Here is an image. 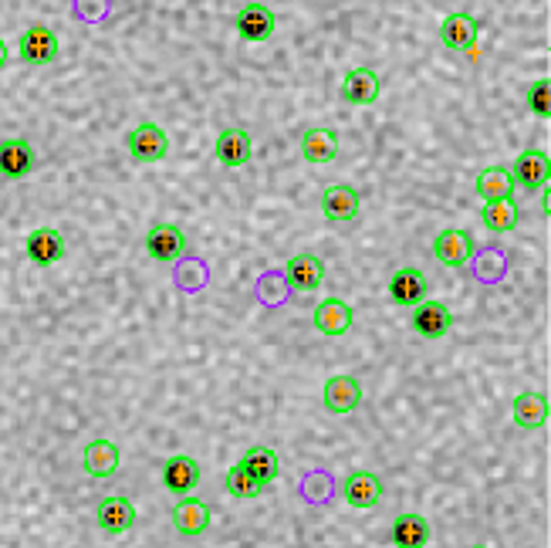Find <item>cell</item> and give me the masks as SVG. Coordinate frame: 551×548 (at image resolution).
<instances>
[{"mask_svg":"<svg viewBox=\"0 0 551 548\" xmlns=\"http://www.w3.org/2000/svg\"><path fill=\"white\" fill-rule=\"evenodd\" d=\"M126 146L136 163H159V159H166V153H170V136L156 122H139L126 136Z\"/></svg>","mask_w":551,"mask_h":548,"instance_id":"obj_1","label":"cell"},{"mask_svg":"<svg viewBox=\"0 0 551 548\" xmlns=\"http://www.w3.org/2000/svg\"><path fill=\"white\" fill-rule=\"evenodd\" d=\"M433 258L447 268H464V264L474 258V237H470L464 227H443V231L433 237Z\"/></svg>","mask_w":551,"mask_h":548,"instance_id":"obj_2","label":"cell"},{"mask_svg":"<svg viewBox=\"0 0 551 548\" xmlns=\"http://www.w3.org/2000/svg\"><path fill=\"white\" fill-rule=\"evenodd\" d=\"M17 55H21L24 65H48V61L58 58V34L44 28V24H34L17 41Z\"/></svg>","mask_w":551,"mask_h":548,"instance_id":"obj_3","label":"cell"},{"mask_svg":"<svg viewBox=\"0 0 551 548\" xmlns=\"http://www.w3.org/2000/svg\"><path fill=\"white\" fill-rule=\"evenodd\" d=\"M426 291H430V281L420 268H396L389 274V298L396 305H406V308H416L420 302H426Z\"/></svg>","mask_w":551,"mask_h":548,"instance_id":"obj_4","label":"cell"},{"mask_svg":"<svg viewBox=\"0 0 551 548\" xmlns=\"http://www.w3.org/2000/svg\"><path fill=\"white\" fill-rule=\"evenodd\" d=\"M146 254L153 261L173 264L186 254V234L176 224H156L146 234Z\"/></svg>","mask_w":551,"mask_h":548,"instance_id":"obj_5","label":"cell"},{"mask_svg":"<svg viewBox=\"0 0 551 548\" xmlns=\"http://www.w3.org/2000/svg\"><path fill=\"white\" fill-rule=\"evenodd\" d=\"M511 180L521 183L524 190H545L548 180H551V159L548 153H541V149H524L518 156V163H514L511 170Z\"/></svg>","mask_w":551,"mask_h":548,"instance_id":"obj_6","label":"cell"},{"mask_svg":"<svg viewBox=\"0 0 551 548\" xmlns=\"http://www.w3.org/2000/svg\"><path fill=\"white\" fill-rule=\"evenodd\" d=\"M410 325H413L416 335H423V339H443L453 325V315L443 302H430V298H426V302L413 308Z\"/></svg>","mask_w":551,"mask_h":548,"instance_id":"obj_7","label":"cell"},{"mask_svg":"<svg viewBox=\"0 0 551 548\" xmlns=\"http://www.w3.org/2000/svg\"><path fill=\"white\" fill-rule=\"evenodd\" d=\"M274 28H278V17H274L268 4H244L241 11H237V31H241L244 41L251 44L268 41Z\"/></svg>","mask_w":551,"mask_h":548,"instance_id":"obj_8","label":"cell"},{"mask_svg":"<svg viewBox=\"0 0 551 548\" xmlns=\"http://www.w3.org/2000/svg\"><path fill=\"white\" fill-rule=\"evenodd\" d=\"M342 498L349 508H376L382 501V481L372 471H352L342 481Z\"/></svg>","mask_w":551,"mask_h":548,"instance_id":"obj_9","label":"cell"},{"mask_svg":"<svg viewBox=\"0 0 551 548\" xmlns=\"http://www.w3.org/2000/svg\"><path fill=\"white\" fill-rule=\"evenodd\" d=\"M301 156L315 166H325V163H335L339 159V132L328 129V126H315L301 136Z\"/></svg>","mask_w":551,"mask_h":548,"instance_id":"obj_10","label":"cell"},{"mask_svg":"<svg viewBox=\"0 0 551 548\" xmlns=\"http://www.w3.org/2000/svg\"><path fill=\"white\" fill-rule=\"evenodd\" d=\"M28 258L38 264V268H51L65 258V237H61L55 227H34L28 234Z\"/></svg>","mask_w":551,"mask_h":548,"instance_id":"obj_11","label":"cell"},{"mask_svg":"<svg viewBox=\"0 0 551 548\" xmlns=\"http://www.w3.org/2000/svg\"><path fill=\"white\" fill-rule=\"evenodd\" d=\"M362 210V200H359V190L355 187H328L325 197H322V214L332 220V224H349V220L359 217Z\"/></svg>","mask_w":551,"mask_h":548,"instance_id":"obj_12","label":"cell"},{"mask_svg":"<svg viewBox=\"0 0 551 548\" xmlns=\"http://www.w3.org/2000/svg\"><path fill=\"white\" fill-rule=\"evenodd\" d=\"M440 41L447 51H474L477 44V17L474 14H450L440 24Z\"/></svg>","mask_w":551,"mask_h":548,"instance_id":"obj_13","label":"cell"},{"mask_svg":"<svg viewBox=\"0 0 551 548\" xmlns=\"http://www.w3.org/2000/svg\"><path fill=\"white\" fill-rule=\"evenodd\" d=\"M34 170V149L28 139H4L0 143V176L24 180Z\"/></svg>","mask_w":551,"mask_h":548,"instance_id":"obj_14","label":"cell"},{"mask_svg":"<svg viewBox=\"0 0 551 548\" xmlns=\"http://www.w3.org/2000/svg\"><path fill=\"white\" fill-rule=\"evenodd\" d=\"M325 278V264L315 254H295L288 264H284V281H288L295 291H315Z\"/></svg>","mask_w":551,"mask_h":548,"instance_id":"obj_15","label":"cell"},{"mask_svg":"<svg viewBox=\"0 0 551 548\" xmlns=\"http://www.w3.org/2000/svg\"><path fill=\"white\" fill-rule=\"evenodd\" d=\"M311 325L322 335H345L352 329V308L345 305L342 298H325V302L315 305Z\"/></svg>","mask_w":551,"mask_h":548,"instance_id":"obj_16","label":"cell"},{"mask_svg":"<svg viewBox=\"0 0 551 548\" xmlns=\"http://www.w3.org/2000/svg\"><path fill=\"white\" fill-rule=\"evenodd\" d=\"M95 521L105 535H122L136 525V505L129 498H105L95 511Z\"/></svg>","mask_w":551,"mask_h":548,"instance_id":"obj_17","label":"cell"},{"mask_svg":"<svg viewBox=\"0 0 551 548\" xmlns=\"http://www.w3.org/2000/svg\"><path fill=\"white\" fill-rule=\"evenodd\" d=\"M82 467L88 477H112L119 471V447L105 437L92 440V444H85L82 450Z\"/></svg>","mask_w":551,"mask_h":548,"instance_id":"obj_18","label":"cell"},{"mask_svg":"<svg viewBox=\"0 0 551 548\" xmlns=\"http://www.w3.org/2000/svg\"><path fill=\"white\" fill-rule=\"evenodd\" d=\"M362 403V383L355 376H332L325 383V410L352 413Z\"/></svg>","mask_w":551,"mask_h":548,"instance_id":"obj_19","label":"cell"},{"mask_svg":"<svg viewBox=\"0 0 551 548\" xmlns=\"http://www.w3.org/2000/svg\"><path fill=\"white\" fill-rule=\"evenodd\" d=\"M514 423L521 430H541L548 423V396L538 390H524L514 396Z\"/></svg>","mask_w":551,"mask_h":548,"instance_id":"obj_20","label":"cell"},{"mask_svg":"<svg viewBox=\"0 0 551 548\" xmlns=\"http://www.w3.org/2000/svg\"><path fill=\"white\" fill-rule=\"evenodd\" d=\"M342 99L349 105H372L379 99V75L372 68H352L342 78Z\"/></svg>","mask_w":551,"mask_h":548,"instance_id":"obj_21","label":"cell"},{"mask_svg":"<svg viewBox=\"0 0 551 548\" xmlns=\"http://www.w3.org/2000/svg\"><path fill=\"white\" fill-rule=\"evenodd\" d=\"M173 525L183 538H200L210 528V508L197 498H183L173 508Z\"/></svg>","mask_w":551,"mask_h":548,"instance_id":"obj_22","label":"cell"},{"mask_svg":"<svg viewBox=\"0 0 551 548\" xmlns=\"http://www.w3.org/2000/svg\"><path fill=\"white\" fill-rule=\"evenodd\" d=\"M254 146H251V132L247 129H224L217 136V159L224 166H244L251 163Z\"/></svg>","mask_w":551,"mask_h":548,"instance_id":"obj_23","label":"cell"},{"mask_svg":"<svg viewBox=\"0 0 551 548\" xmlns=\"http://www.w3.org/2000/svg\"><path fill=\"white\" fill-rule=\"evenodd\" d=\"M163 484L173 494H190L200 484V464L193 461V457H186V454L170 457L166 467H163Z\"/></svg>","mask_w":551,"mask_h":548,"instance_id":"obj_24","label":"cell"},{"mask_svg":"<svg viewBox=\"0 0 551 548\" xmlns=\"http://www.w3.org/2000/svg\"><path fill=\"white\" fill-rule=\"evenodd\" d=\"M474 190L477 197L487 200V203H497V200H511L514 193V180H511V170L508 166H487V170L477 173L474 180Z\"/></svg>","mask_w":551,"mask_h":548,"instance_id":"obj_25","label":"cell"},{"mask_svg":"<svg viewBox=\"0 0 551 548\" xmlns=\"http://www.w3.org/2000/svg\"><path fill=\"white\" fill-rule=\"evenodd\" d=\"M430 542V521L423 515H413V511H406V515H396L393 521V545L396 548H423Z\"/></svg>","mask_w":551,"mask_h":548,"instance_id":"obj_26","label":"cell"},{"mask_svg":"<svg viewBox=\"0 0 551 548\" xmlns=\"http://www.w3.org/2000/svg\"><path fill=\"white\" fill-rule=\"evenodd\" d=\"M247 471H251L257 477V484L261 488H268V484L274 481V477L281 474V461H278V454L268 447V444H254V447H247V454H244V461H241Z\"/></svg>","mask_w":551,"mask_h":548,"instance_id":"obj_27","label":"cell"},{"mask_svg":"<svg viewBox=\"0 0 551 548\" xmlns=\"http://www.w3.org/2000/svg\"><path fill=\"white\" fill-rule=\"evenodd\" d=\"M481 220H484V227H487V231H494V234H508V231H514V227H518L521 210H518V203H514V200L484 203Z\"/></svg>","mask_w":551,"mask_h":548,"instance_id":"obj_28","label":"cell"},{"mask_svg":"<svg viewBox=\"0 0 551 548\" xmlns=\"http://www.w3.org/2000/svg\"><path fill=\"white\" fill-rule=\"evenodd\" d=\"M224 488H227V494L230 498H257L264 488L257 484V477L247 471V467L237 461L234 467L227 471V477H224Z\"/></svg>","mask_w":551,"mask_h":548,"instance_id":"obj_29","label":"cell"},{"mask_svg":"<svg viewBox=\"0 0 551 548\" xmlns=\"http://www.w3.org/2000/svg\"><path fill=\"white\" fill-rule=\"evenodd\" d=\"M528 109L541 119L551 116V82L548 78H538V82L528 85Z\"/></svg>","mask_w":551,"mask_h":548,"instance_id":"obj_30","label":"cell"},{"mask_svg":"<svg viewBox=\"0 0 551 548\" xmlns=\"http://www.w3.org/2000/svg\"><path fill=\"white\" fill-rule=\"evenodd\" d=\"M7 58H11V51H7L4 38H0V68H7Z\"/></svg>","mask_w":551,"mask_h":548,"instance_id":"obj_31","label":"cell"},{"mask_svg":"<svg viewBox=\"0 0 551 548\" xmlns=\"http://www.w3.org/2000/svg\"><path fill=\"white\" fill-rule=\"evenodd\" d=\"M470 548H487V545H470Z\"/></svg>","mask_w":551,"mask_h":548,"instance_id":"obj_32","label":"cell"}]
</instances>
